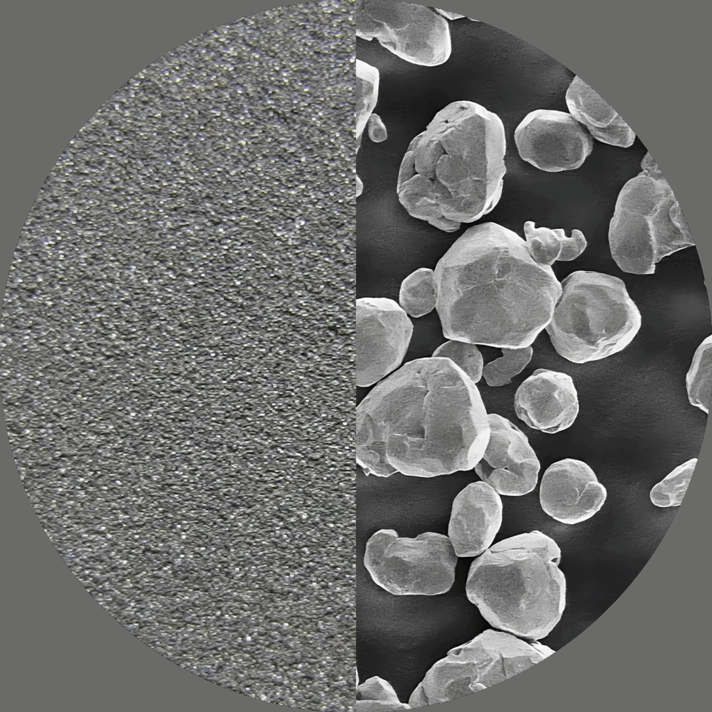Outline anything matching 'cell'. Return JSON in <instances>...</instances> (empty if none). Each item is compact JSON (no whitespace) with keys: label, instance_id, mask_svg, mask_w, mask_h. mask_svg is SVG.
Here are the masks:
<instances>
[{"label":"cell","instance_id":"5bb4252c","mask_svg":"<svg viewBox=\"0 0 712 712\" xmlns=\"http://www.w3.org/2000/svg\"><path fill=\"white\" fill-rule=\"evenodd\" d=\"M514 407L518 418L529 427L549 434L569 428L579 412L572 378L544 369L535 370L520 385Z\"/></svg>","mask_w":712,"mask_h":712},{"label":"cell","instance_id":"6da1fadb","mask_svg":"<svg viewBox=\"0 0 712 712\" xmlns=\"http://www.w3.org/2000/svg\"><path fill=\"white\" fill-rule=\"evenodd\" d=\"M490 435L476 384L448 358L412 360L357 405L356 462L364 473L431 478L469 471Z\"/></svg>","mask_w":712,"mask_h":712},{"label":"cell","instance_id":"7c38bea8","mask_svg":"<svg viewBox=\"0 0 712 712\" xmlns=\"http://www.w3.org/2000/svg\"><path fill=\"white\" fill-rule=\"evenodd\" d=\"M490 435L475 472L499 494L519 496L536 487L540 462L527 436L508 419L488 414Z\"/></svg>","mask_w":712,"mask_h":712},{"label":"cell","instance_id":"d4e9b609","mask_svg":"<svg viewBox=\"0 0 712 712\" xmlns=\"http://www.w3.org/2000/svg\"><path fill=\"white\" fill-rule=\"evenodd\" d=\"M640 166L643 171H645L647 174L653 179L656 180L665 179L663 172L649 152H647L646 154L643 157Z\"/></svg>","mask_w":712,"mask_h":712},{"label":"cell","instance_id":"9a60e30c","mask_svg":"<svg viewBox=\"0 0 712 712\" xmlns=\"http://www.w3.org/2000/svg\"><path fill=\"white\" fill-rule=\"evenodd\" d=\"M503 519V503L491 486L471 483L455 497L448 537L458 557L480 555L492 544Z\"/></svg>","mask_w":712,"mask_h":712},{"label":"cell","instance_id":"7402d4cb","mask_svg":"<svg viewBox=\"0 0 712 712\" xmlns=\"http://www.w3.org/2000/svg\"><path fill=\"white\" fill-rule=\"evenodd\" d=\"M503 356L489 362L483 369V376L491 387L510 384L512 378L520 373L532 359L531 346L521 348H501Z\"/></svg>","mask_w":712,"mask_h":712},{"label":"cell","instance_id":"4316f807","mask_svg":"<svg viewBox=\"0 0 712 712\" xmlns=\"http://www.w3.org/2000/svg\"><path fill=\"white\" fill-rule=\"evenodd\" d=\"M435 10L437 11V13H439L443 17H445L448 18L450 20H454V19L462 18V17H464L463 15H459V14H457V13H453V12H449V11H446V10H441V9H438V8H435Z\"/></svg>","mask_w":712,"mask_h":712},{"label":"cell","instance_id":"e0dca14e","mask_svg":"<svg viewBox=\"0 0 712 712\" xmlns=\"http://www.w3.org/2000/svg\"><path fill=\"white\" fill-rule=\"evenodd\" d=\"M523 228L529 254L540 265L551 266L556 261H572L588 245L579 229H573L572 236L567 237L563 229L536 227L531 220L526 221Z\"/></svg>","mask_w":712,"mask_h":712},{"label":"cell","instance_id":"30bf717a","mask_svg":"<svg viewBox=\"0 0 712 712\" xmlns=\"http://www.w3.org/2000/svg\"><path fill=\"white\" fill-rule=\"evenodd\" d=\"M413 330L408 315L394 300L356 299L354 359L357 387L377 384L399 369Z\"/></svg>","mask_w":712,"mask_h":712},{"label":"cell","instance_id":"ba28073f","mask_svg":"<svg viewBox=\"0 0 712 712\" xmlns=\"http://www.w3.org/2000/svg\"><path fill=\"white\" fill-rule=\"evenodd\" d=\"M448 536L426 532L400 537L393 529L368 540L364 565L373 581L396 595H438L453 586L458 563Z\"/></svg>","mask_w":712,"mask_h":712},{"label":"cell","instance_id":"603a6c76","mask_svg":"<svg viewBox=\"0 0 712 712\" xmlns=\"http://www.w3.org/2000/svg\"><path fill=\"white\" fill-rule=\"evenodd\" d=\"M432 357L449 359L475 384L483 376V355L474 343L450 339L437 348Z\"/></svg>","mask_w":712,"mask_h":712},{"label":"cell","instance_id":"44dd1931","mask_svg":"<svg viewBox=\"0 0 712 712\" xmlns=\"http://www.w3.org/2000/svg\"><path fill=\"white\" fill-rule=\"evenodd\" d=\"M697 458H692L674 469L651 490V502L661 508L679 506L686 492Z\"/></svg>","mask_w":712,"mask_h":712},{"label":"cell","instance_id":"3957f363","mask_svg":"<svg viewBox=\"0 0 712 712\" xmlns=\"http://www.w3.org/2000/svg\"><path fill=\"white\" fill-rule=\"evenodd\" d=\"M407 150L416 174L428 179L425 198L449 220L475 222L490 213L503 193L506 138L498 115L469 100L438 111Z\"/></svg>","mask_w":712,"mask_h":712},{"label":"cell","instance_id":"cb8c5ba5","mask_svg":"<svg viewBox=\"0 0 712 712\" xmlns=\"http://www.w3.org/2000/svg\"><path fill=\"white\" fill-rule=\"evenodd\" d=\"M416 174L414 169V153L412 150H407L400 163L398 178L396 190L407 180L412 177Z\"/></svg>","mask_w":712,"mask_h":712},{"label":"cell","instance_id":"9c48e42d","mask_svg":"<svg viewBox=\"0 0 712 712\" xmlns=\"http://www.w3.org/2000/svg\"><path fill=\"white\" fill-rule=\"evenodd\" d=\"M355 27L361 37L376 38L399 57L419 65H440L451 54L448 22L425 6L362 1L355 16Z\"/></svg>","mask_w":712,"mask_h":712},{"label":"cell","instance_id":"d6986e66","mask_svg":"<svg viewBox=\"0 0 712 712\" xmlns=\"http://www.w3.org/2000/svg\"><path fill=\"white\" fill-rule=\"evenodd\" d=\"M712 379V336L706 337L694 353L686 374V384L689 402L706 414L711 400Z\"/></svg>","mask_w":712,"mask_h":712},{"label":"cell","instance_id":"277c9868","mask_svg":"<svg viewBox=\"0 0 712 712\" xmlns=\"http://www.w3.org/2000/svg\"><path fill=\"white\" fill-rule=\"evenodd\" d=\"M560 559L558 544L540 531L505 538L473 560L467 597L492 627L535 641L542 639L565 608Z\"/></svg>","mask_w":712,"mask_h":712},{"label":"cell","instance_id":"4fadbf2b","mask_svg":"<svg viewBox=\"0 0 712 712\" xmlns=\"http://www.w3.org/2000/svg\"><path fill=\"white\" fill-rule=\"evenodd\" d=\"M607 490L585 462L565 458L544 471L540 487L542 510L555 520L574 525L592 517L604 505Z\"/></svg>","mask_w":712,"mask_h":712},{"label":"cell","instance_id":"2e32d148","mask_svg":"<svg viewBox=\"0 0 712 712\" xmlns=\"http://www.w3.org/2000/svg\"><path fill=\"white\" fill-rule=\"evenodd\" d=\"M565 101L572 116L586 126L590 135L597 140L624 148L633 144L636 136L630 127L578 76L569 84Z\"/></svg>","mask_w":712,"mask_h":712},{"label":"cell","instance_id":"8992f818","mask_svg":"<svg viewBox=\"0 0 712 712\" xmlns=\"http://www.w3.org/2000/svg\"><path fill=\"white\" fill-rule=\"evenodd\" d=\"M608 241L619 268L636 275L654 274L663 257L695 245L666 179H654L643 170L627 181L617 196Z\"/></svg>","mask_w":712,"mask_h":712},{"label":"cell","instance_id":"ffe728a7","mask_svg":"<svg viewBox=\"0 0 712 712\" xmlns=\"http://www.w3.org/2000/svg\"><path fill=\"white\" fill-rule=\"evenodd\" d=\"M411 709L399 701L386 680L375 676L358 685L352 711H389Z\"/></svg>","mask_w":712,"mask_h":712},{"label":"cell","instance_id":"5b68a950","mask_svg":"<svg viewBox=\"0 0 712 712\" xmlns=\"http://www.w3.org/2000/svg\"><path fill=\"white\" fill-rule=\"evenodd\" d=\"M560 283L561 295L545 327L560 356L584 364L629 345L640 329L642 316L622 280L579 270Z\"/></svg>","mask_w":712,"mask_h":712},{"label":"cell","instance_id":"7a4b0ae2","mask_svg":"<svg viewBox=\"0 0 712 712\" xmlns=\"http://www.w3.org/2000/svg\"><path fill=\"white\" fill-rule=\"evenodd\" d=\"M437 309L448 339L509 348L534 342L562 293L551 266L526 241L493 222L468 228L433 270Z\"/></svg>","mask_w":712,"mask_h":712},{"label":"cell","instance_id":"ac0fdd59","mask_svg":"<svg viewBox=\"0 0 712 712\" xmlns=\"http://www.w3.org/2000/svg\"><path fill=\"white\" fill-rule=\"evenodd\" d=\"M398 303L407 315L414 318L432 311L437 303L433 270L419 268L405 277L399 289Z\"/></svg>","mask_w":712,"mask_h":712},{"label":"cell","instance_id":"484cf974","mask_svg":"<svg viewBox=\"0 0 712 712\" xmlns=\"http://www.w3.org/2000/svg\"><path fill=\"white\" fill-rule=\"evenodd\" d=\"M381 123L382 122L379 116L376 114L371 115L369 118V134L371 139L376 143L382 142L386 140L387 137V134L378 131L377 128Z\"/></svg>","mask_w":712,"mask_h":712},{"label":"cell","instance_id":"8fae6325","mask_svg":"<svg viewBox=\"0 0 712 712\" xmlns=\"http://www.w3.org/2000/svg\"><path fill=\"white\" fill-rule=\"evenodd\" d=\"M514 139L524 161L550 172L580 168L593 148L592 136L583 124L557 110L528 113L516 127Z\"/></svg>","mask_w":712,"mask_h":712},{"label":"cell","instance_id":"52a82bcc","mask_svg":"<svg viewBox=\"0 0 712 712\" xmlns=\"http://www.w3.org/2000/svg\"><path fill=\"white\" fill-rule=\"evenodd\" d=\"M555 652L538 640L487 629L451 649L437 661L409 699L411 709L457 699L484 690L531 668Z\"/></svg>","mask_w":712,"mask_h":712}]
</instances>
